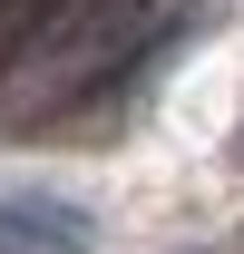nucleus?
<instances>
[{"label": "nucleus", "mask_w": 244, "mask_h": 254, "mask_svg": "<svg viewBox=\"0 0 244 254\" xmlns=\"http://www.w3.org/2000/svg\"><path fill=\"white\" fill-rule=\"evenodd\" d=\"M98 215L59 195H0V254H88Z\"/></svg>", "instance_id": "nucleus-1"}]
</instances>
